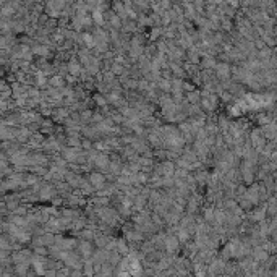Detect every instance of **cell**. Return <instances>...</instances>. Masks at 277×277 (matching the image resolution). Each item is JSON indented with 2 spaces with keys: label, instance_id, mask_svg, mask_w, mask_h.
<instances>
[{
  "label": "cell",
  "instance_id": "7a4b0ae2",
  "mask_svg": "<svg viewBox=\"0 0 277 277\" xmlns=\"http://www.w3.org/2000/svg\"><path fill=\"white\" fill-rule=\"evenodd\" d=\"M68 70H70V72H72L73 75H78V73H79V63H76V62H70Z\"/></svg>",
  "mask_w": 277,
  "mask_h": 277
},
{
  "label": "cell",
  "instance_id": "3957f363",
  "mask_svg": "<svg viewBox=\"0 0 277 277\" xmlns=\"http://www.w3.org/2000/svg\"><path fill=\"white\" fill-rule=\"evenodd\" d=\"M50 83L54 84V86H62L63 81L60 79V76H54V79H50Z\"/></svg>",
  "mask_w": 277,
  "mask_h": 277
},
{
  "label": "cell",
  "instance_id": "6da1fadb",
  "mask_svg": "<svg viewBox=\"0 0 277 277\" xmlns=\"http://www.w3.org/2000/svg\"><path fill=\"white\" fill-rule=\"evenodd\" d=\"M104 182H105V178H104V175H101V173H92L91 175V183L96 188H101V186L104 185Z\"/></svg>",
  "mask_w": 277,
  "mask_h": 277
}]
</instances>
